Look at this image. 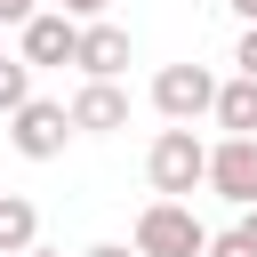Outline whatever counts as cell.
Listing matches in <instances>:
<instances>
[{
	"mask_svg": "<svg viewBox=\"0 0 257 257\" xmlns=\"http://www.w3.org/2000/svg\"><path fill=\"white\" fill-rule=\"evenodd\" d=\"M201 177H209V137L169 120V128L145 145V185H153L161 201H193V193H201Z\"/></svg>",
	"mask_w": 257,
	"mask_h": 257,
	"instance_id": "obj_1",
	"label": "cell"
},
{
	"mask_svg": "<svg viewBox=\"0 0 257 257\" xmlns=\"http://www.w3.org/2000/svg\"><path fill=\"white\" fill-rule=\"evenodd\" d=\"M128 249L137 257H201L209 249V225L193 217V201H145L137 209V233H128Z\"/></svg>",
	"mask_w": 257,
	"mask_h": 257,
	"instance_id": "obj_2",
	"label": "cell"
},
{
	"mask_svg": "<svg viewBox=\"0 0 257 257\" xmlns=\"http://www.w3.org/2000/svg\"><path fill=\"white\" fill-rule=\"evenodd\" d=\"M8 145H16V161H64V145H72V112H64V96H24L16 112H8Z\"/></svg>",
	"mask_w": 257,
	"mask_h": 257,
	"instance_id": "obj_3",
	"label": "cell"
},
{
	"mask_svg": "<svg viewBox=\"0 0 257 257\" xmlns=\"http://www.w3.org/2000/svg\"><path fill=\"white\" fill-rule=\"evenodd\" d=\"M209 104H217V72L209 64H161L153 72V112L161 120L193 128V120H209Z\"/></svg>",
	"mask_w": 257,
	"mask_h": 257,
	"instance_id": "obj_4",
	"label": "cell"
},
{
	"mask_svg": "<svg viewBox=\"0 0 257 257\" xmlns=\"http://www.w3.org/2000/svg\"><path fill=\"white\" fill-rule=\"evenodd\" d=\"M201 185H209L225 209H257V137H217Z\"/></svg>",
	"mask_w": 257,
	"mask_h": 257,
	"instance_id": "obj_5",
	"label": "cell"
},
{
	"mask_svg": "<svg viewBox=\"0 0 257 257\" xmlns=\"http://www.w3.org/2000/svg\"><path fill=\"white\" fill-rule=\"evenodd\" d=\"M72 40H80V24H72L64 8H32V16L16 24V56H24L32 72H64V64H72Z\"/></svg>",
	"mask_w": 257,
	"mask_h": 257,
	"instance_id": "obj_6",
	"label": "cell"
},
{
	"mask_svg": "<svg viewBox=\"0 0 257 257\" xmlns=\"http://www.w3.org/2000/svg\"><path fill=\"white\" fill-rule=\"evenodd\" d=\"M128 56H137V48H128V24H112V16H88L80 40H72V72H80V80H120Z\"/></svg>",
	"mask_w": 257,
	"mask_h": 257,
	"instance_id": "obj_7",
	"label": "cell"
},
{
	"mask_svg": "<svg viewBox=\"0 0 257 257\" xmlns=\"http://www.w3.org/2000/svg\"><path fill=\"white\" fill-rule=\"evenodd\" d=\"M64 112H72V137H120L128 128V88L120 80H80Z\"/></svg>",
	"mask_w": 257,
	"mask_h": 257,
	"instance_id": "obj_8",
	"label": "cell"
},
{
	"mask_svg": "<svg viewBox=\"0 0 257 257\" xmlns=\"http://www.w3.org/2000/svg\"><path fill=\"white\" fill-rule=\"evenodd\" d=\"M209 120L225 128V137H257V80H217V104H209Z\"/></svg>",
	"mask_w": 257,
	"mask_h": 257,
	"instance_id": "obj_9",
	"label": "cell"
},
{
	"mask_svg": "<svg viewBox=\"0 0 257 257\" xmlns=\"http://www.w3.org/2000/svg\"><path fill=\"white\" fill-rule=\"evenodd\" d=\"M32 241H40V209H32L24 193H8V185H0V257H24Z\"/></svg>",
	"mask_w": 257,
	"mask_h": 257,
	"instance_id": "obj_10",
	"label": "cell"
},
{
	"mask_svg": "<svg viewBox=\"0 0 257 257\" xmlns=\"http://www.w3.org/2000/svg\"><path fill=\"white\" fill-rule=\"evenodd\" d=\"M32 80H40V72H32L24 56H0V120H8V112L32 96Z\"/></svg>",
	"mask_w": 257,
	"mask_h": 257,
	"instance_id": "obj_11",
	"label": "cell"
},
{
	"mask_svg": "<svg viewBox=\"0 0 257 257\" xmlns=\"http://www.w3.org/2000/svg\"><path fill=\"white\" fill-rule=\"evenodd\" d=\"M201 257H257V241L241 233V225H225V233H209V249Z\"/></svg>",
	"mask_w": 257,
	"mask_h": 257,
	"instance_id": "obj_12",
	"label": "cell"
},
{
	"mask_svg": "<svg viewBox=\"0 0 257 257\" xmlns=\"http://www.w3.org/2000/svg\"><path fill=\"white\" fill-rule=\"evenodd\" d=\"M233 72H241V80H257V24H241V32H233Z\"/></svg>",
	"mask_w": 257,
	"mask_h": 257,
	"instance_id": "obj_13",
	"label": "cell"
},
{
	"mask_svg": "<svg viewBox=\"0 0 257 257\" xmlns=\"http://www.w3.org/2000/svg\"><path fill=\"white\" fill-rule=\"evenodd\" d=\"M48 8H64V16H72V24H88V16H104V8H112V0H48Z\"/></svg>",
	"mask_w": 257,
	"mask_h": 257,
	"instance_id": "obj_14",
	"label": "cell"
},
{
	"mask_svg": "<svg viewBox=\"0 0 257 257\" xmlns=\"http://www.w3.org/2000/svg\"><path fill=\"white\" fill-rule=\"evenodd\" d=\"M32 8H48V0H0V24H24Z\"/></svg>",
	"mask_w": 257,
	"mask_h": 257,
	"instance_id": "obj_15",
	"label": "cell"
},
{
	"mask_svg": "<svg viewBox=\"0 0 257 257\" xmlns=\"http://www.w3.org/2000/svg\"><path fill=\"white\" fill-rule=\"evenodd\" d=\"M80 257H137V249H128V241H88Z\"/></svg>",
	"mask_w": 257,
	"mask_h": 257,
	"instance_id": "obj_16",
	"label": "cell"
},
{
	"mask_svg": "<svg viewBox=\"0 0 257 257\" xmlns=\"http://www.w3.org/2000/svg\"><path fill=\"white\" fill-rule=\"evenodd\" d=\"M225 8H233V16H241V24H257V0H225Z\"/></svg>",
	"mask_w": 257,
	"mask_h": 257,
	"instance_id": "obj_17",
	"label": "cell"
},
{
	"mask_svg": "<svg viewBox=\"0 0 257 257\" xmlns=\"http://www.w3.org/2000/svg\"><path fill=\"white\" fill-rule=\"evenodd\" d=\"M233 225H241V233H249V241H257V209H241V217H233Z\"/></svg>",
	"mask_w": 257,
	"mask_h": 257,
	"instance_id": "obj_18",
	"label": "cell"
},
{
	"mask_svg": "<svg viewBox=\"0 0 257 257\" xmlns=\"http://www.w3.org/2000/svg\"><path fill=\"white\" fill-rule=\"evenodd\" d=\"M24 257H64V249H40V241H32V249H24Z\"/></svg>",
	"mask_w": 257,
	"mask_h": 257,
	"instance_id": "obj_19",
	"label": "cell"
}]
</instances>
